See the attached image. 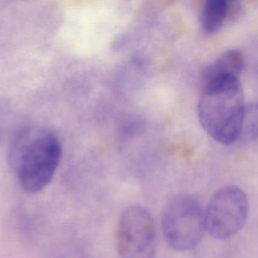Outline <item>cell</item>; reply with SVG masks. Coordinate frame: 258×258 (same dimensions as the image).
Instances as JSON below:
<instances>
[{"label":"cell","mask_w":258,"mask_h":258,"mask_svg":"<svg viewBox=\"0 0 258 258\" xmlns=\"http://www.w3.org/2000/svg\"><path fill=\"white\" fill-rule=\"evenodd\" d=\"M61 157L59 137L50 130L31 126L21 131L13 140L8 161L22 189L36 194L50 183Z\"/></svg>","instance_id":"6da1fadb"},{"label":"cell","mask_w":258,"mask_h":258,"mask_svg":"<svg viewBox=\"0 0 258 258\" xmlns=\"http://www.w3.org/2000/svg\"><path fill=\"white\" fill-rule=\"evenodd\" d=\"M246 108L239 78H223L203 84L198 116L207 134L227 146L242 134Z\"/></svg>","instance_id":"7a4b0ae2"},{"label":"cell","mask_w":258,"mask_h":258,"mask_svg":"<svg viewBox=\"0 0 258 258\" xmlns=\"http://www.w3.org/2000/svg\"><path fill=\"white\" fill-rule=\"evenodd\" d=\"M161 228L170 248L180 252L196 248L206 231L205 208L199 198L188 193L172 197L163 211Z\"/></svg>","instance_id":"3957f363"},{"label":"cell","mask_w":258,"mask_h":258,"mask_svg":"<svg viewBox=\"0 0 258 258\" xmlns=\"http://www.w3.org/2000/svg\"><path fill=\"white\" fill-rule=\"evenodd\" d=\"M247 195L239 187L227 185L214 192L205 209V230L218 240L235 236L248 214Z\"/></svg>","instance_id":"277c9868"},{"label":"cell","mask_w":258,"mask_h":258,"mask_svg":"<svg viewBox=\"0 0 258 258\" xmlns=\"http://www.w3.org/2000/svg\"><path fill=\"white\" fill-rule=\"evenodd\" d=\"M156 229L150 213L131 205L122 213L116 231L119 258H156Z\"/></svg>","instance_id":"5b68a950"},{"label":"cell","mask_w":258,"mask_h":258,"mask_svg":"<svg viewBox=\"0 0 258 258\" xmlns=\"http://www.w3.org/2000/svg\"><path fill=\"white\" fill-rule=\"evenodd\" d=\"M244 69V58L236 49L223 52L215 61L208 66L202 74V85L223 78H239Z\"/></svg>","instance_id":"8992f818"},{"label":"cell","mask_w":258,"mask_h":258,"mask_svg":"<svg viewBox=\"0 0 258 258\" xmlns=\"http://www.w3.org/2000/svg\"><path fill=\"white\" fill-rule=\"evenodd\" d=\"M226 1H207L204 4L200 14V22L202 29L206 34H215L226 23Z\"/></svg>","instance_id":"52a82bcc"},{"label":"cell","mask_w":258,"mask_h":258,"mask_svg":"<svg viewBox=\"0 0 258 258\" xmlns=\"http://www.w3.org/2000/svg\"><path fill=\"white\" fill-rule=\"evenodd\" d=\"M46 258H93L84 246L76 242H63L52 247Z\"/></svg>","instance_id":"ba28073f"},{"label":"cell","mask_w":258,"mask_h":258,"mask_svg":"<svg viewBox=\"0 0 258 258\" xmlns=\"http://www.w3.org/2000/svg\"><path fill=\"white\" fill-rule=\"evenodd\" d=\"M241 7L239 3L237 1H226V12H227V17L226 22H232L234 19H236L241 13Z\"/></svg>","instance_id":"9c48e42d"}]
</instances>
